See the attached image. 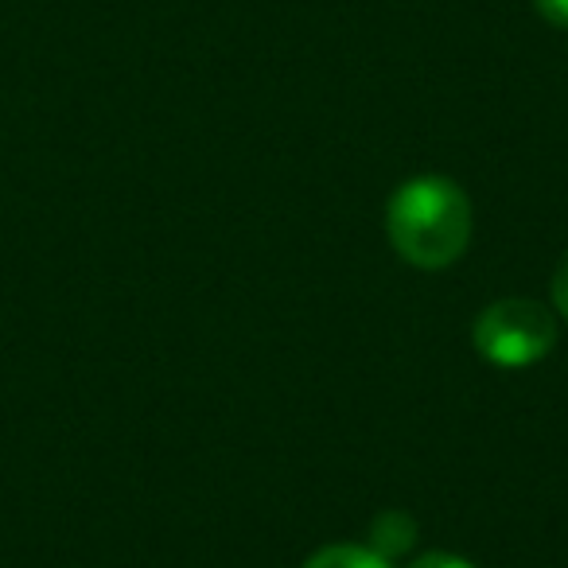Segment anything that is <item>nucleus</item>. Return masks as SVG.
Returning <instances> with one entry per match:
<instances>
[{
    "label": "nucleus",
    "mask_w": 568,
    "mask_h": 568,
    "mask_svg": "<svg viewBox=\"0 0 568 568\" xmlns=\"http://www.w3.org/2000/svg\"><path fill=\"white\" fill-rule=\"evenodd\" d=\"M417 537V526H413V518H405V514L397 510H386L378 521H374V534H371V549H378L382 557H394V552L409 549V541Z\"/></svg>",
    "instance_id": "4"
},
{
    "label": "nucleus",
    "mask_w": 568,
    "mask_h": 568,
    "mask_svg": "<svg viewBox=\"0 0 568 568\" xmlns=\"http://www.w3.org/2000/svg\"><path fill=\"white\" fill-rule=\"evenodd\" d=\"M534 9H537V17H541L545 24L568 32V0H534Z\"/></svg>",
    "instance_id": "5"
},
{
    "label": "nucleus",
    "mask_w": 568,
    "mask_h": 568,
    "mask_svg": "<svg viewBox=\"0 0 568 568\" xmlns=\"http://www.w3.org/2000/svg\"><path fill=\"white\" fill-rule=\"evenodd\" d=\"M304 568H389V557H382L378 549L371 545H351V541H339V545H324L316 549Z\"/></svg>",
    "instance_id": "3"
},
{
    "label": "nucleus",
    "mask_w": 568,
    "mask_h": 568,
    "mask_svg": "<svg viewBox=\"0 0 568 568\" xmlns=\"http://www.w3.org/2000/svg\"><path fill=\"white\" fill-rule=\"evenodd\" d=\"M409 568H475V565L464 557H456V552H420Z\"/></svg>",
    "instance_id": "7"
},
{
    "label": "nucleus",
    "mask_w": 568,
    "mask_h": 568,
    "mask_svg": "<svg viewBox=\"0 0 568 568\" xmlns=\"http://www.w3.org/2000/svg\"><path fill=\"white\" fill-rule=\"evenodd\" d=\"M552 304H557L560 320L568 324V253L560 257L557 273H552Z\"/></svg>",
    "instance_id": "6"
},
{
    "label": "nucleus",
    "mask_w": 568,
    "mask_h": 568,
    "mask_svg": "<svg viewBox=\"0 0 568 568\" xmlns=\"http://www.w3.org/2000/svg\"><path fill=\"white\" fill-rule=\"evenodd\" d=\"M471 199L448 175L402 183L386 206V234L413 268H448L471 242Z\"/></svg>",
    "instance_id": "1"
},
{
    "label": "nucleus",
    "mask_w": 568,
    "mask_h": 568,
    "mask_svg": "<svg viewBox=\"0 0 568 568\" xmlns=\"http://www.w3.org/2000/svg\"><path fill=\"white\" fill-rule=\"evenodd\" d=\"M471 343L487 363L503 371L534 366L557 347V320L541 301L529 296H506L475 316Z\"/></svg>",
    "instance_id": "2"
}]
</instances>
